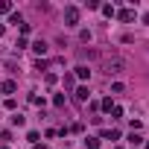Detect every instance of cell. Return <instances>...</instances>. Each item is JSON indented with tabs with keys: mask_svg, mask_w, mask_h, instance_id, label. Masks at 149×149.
I'll list each match as a JSON object with an SVG mask.
<instances>
[{
	"mask_svg": "<svg viewBox=\"0 0 149 149\" xmlns=\"http://www.w3.org/2000/svg\"><path fill=\"white\" fill-rule=\"evenodd\" d=\"M102 70L108 73V76H117V73H123V70H126V61H123L117 53H111V56H105V61H102Z\"/></svg>",
	"mask_w": 149,
	"mask_h": 149,
	"instance_id": "1",
	"label": "cell"
},
{
	"mask_svg": "<svg viewBox=\"0 0 149 149\" xmlns=\"http://www.w3.org/2000/svg\"><path fill=\"white\" fill-rule=\"evenodd\" d=\"M79 24V9L76 6H67L64 9V26H76Z\"/></svg>",
	"mask_w": 149,
	"mask_h": 149,
	"instance_id": "2",
	"label": "cell"
},
{
	"mask_svg": "<svg viewBox=\"0 0 149 149\" xmlns=\"http://www.w3.org/2000/svg\"><path fill=\"white\" fill-rule=\"evenodd\" d=\"M114 15H117L123 24H132V21H134V9H120V12H114Z\"/></svg>",
	"mask_w": 149,
	"mask_h": 149,
	"instance_id": "3",
	"label": "cell"
},
{
	"mask_svg": "<svg viewBox=\"0 0 149 149\" xmlns=\"http://www.w3.org/2000/svg\"><path fill=\"white\" fill-rule=\"evenodd\" d=\"M73 97H76V100H79V102H85V100H88V97H91V94H88V88H85V85H82V88H76V91H73Z\"/></svg>",
	"mask_w": 149,
	"mask_h": 149,
	"instance_id": "4",
	"label": "cell"
},
{
	"mask_svg": "<svg viewBox=\"0 0 149 149\" xmlns=\"http://www.w3.org/2000/svg\"><path fill=\"white\" fill-rule=\"evenodd\" d=\"M32 50H35L38 56H44V53H47V41H44V38H38V41L32 44Z\"/></svg>",
	"mask_w": 149,
	"mask_h": 149,
	"instance_id": "5",
	"label": "cell"
},
{
	"mask_svg": "<svg viewBox=\"0 0 149 149\" xmlns=\"http://www.w3.org/2000/svg\"><path fill=\"white\" fill-rule=\"evenodd\" d=\"M76 79H91V70H88L85 64H79V67H76Z\"/></svg>",
	"mask_w": 149,
	"mask_h": 149,
	"instance_id": "6",
	"label": "cell"
},
{
	"mask_svg": "<svg viewBox=\"0 0 149 149\" xmlns=\"http://www.w3.org/2000/svg\"><path fill=\"white\" fill-rule=\"evenodd\" d=\"M15 88H18L15 79H6V82H3V91H6V94H15Z\"/></svg>",
	"mask_w": 149,
	"mask_h": 149,
	"instance_id": "7",
	"label": "cell"
},
{
	"mask_svg": "<svg viewBox=\"0 0 149 149\" xmlns=\"http://www.w3.org/2000/svg\"><path fill=\"white\" fill-rule=\"evenodd\" d=\"M9 24H15V26H21V24H24V18H21L18 12H12V15H9Z\"/></svg>",
	"mask_w": 149,
	"mask_h": 149,
	"instance_id": "8",
	"label": "cell"
},
{
	"mask_svg": "<svg viewBox=\"0 0 149 149\" xmlns=\"http://www.w3.org/2000/svg\"><path fill=\"white\" fill-rule=\"evenodd\" d=\"M24 123H26L24 114H12V126H24Z\"/></svg>",
	"mask_w": 149,
	"mask_h": 149,
	"instance_id": "9",
	"label": "cell"
},
{
	"mask_svg": "<svg viewBox=\"0 0 149 149\" xmlns=\"http://www.w3.org/2000/svg\"><path fill=\"white\" fill-rule=\"evenodd\" d=\"M85 146H88V149H97V146H100V137H85Z\"/></svg>",
	"mask_w": 149,
	"mask_h": 149,
	"instance_id": "10",
	"label": "cell"
},
{
	"mask_svg": "<svg viewBox=\"0 0 149 149\" xmlns=\"http://www.w3.org/2000/svg\"><path fill=\"white\" fill-rule=\"evenodd\" d=\"M6 12H12V3L9 0H0V15H6Z\"/></svg>",
	"mask_w": 149,
	"mask_h": 149,
	"instance_id": "11",
	"label": "cell"
},
{
	"mask_svg": "<svg viewBox=\"0 0 149 149\" xmlns=\"http://www.w3.org/2000/svg\"><path fill=\"white\" fill-rule=\"evenodd\" d=\"M129 140H132V143H134V146H140V143H143V137H140V134H137V132H132V134H129Z\"/></svg>",
	"mask_w": 149,
	"mask_h": 149,
	"instance_id": "12",
	"label": "cell"
},
{
	"mask_svg": "<svg viewBox=\"0 0 149 149\" xmlns=\"http://www.w3.org/2000/svg\"><path fill=\"white\" fill-rule=\"evenodd\" d=\"M105 137H108V140H117V137H120V132H117V129H111V132H105Z\"/></svg>",
	"mask_w": 149,
	"mask_h": 149,
	"instance_id": "13",
	"label": "cell"
},
{
	"mask_svg": "<svg viewBox=\"0 0 149 149\" xmlns=\"http://www.w3.org/2000/svg\"><path fill=\"white\" fill-rule=\"evenodd\" d=\"M32 149H47V146H41V143H35V146H32Z\"/></svg>",
	"mask_w": 149,
	"mask_h": 149,
	"instance_id": "14",
	"label": "cell"
},
{
	"mask_svg": "<svg viewBox=\"0 0 149 149\" xmlns=\"http://www.w3.org/2000/svg\"><path fill=\"white\" fill-rule=\"evenodd\" d=\"M0 35H3V24H0Z\"/></svg>",
	"mask_w": 149,
	"mask_h": 149,
	"instance_id": "15",
	"label": "cell"
},
{
	"mask_svg": "<svg viewBox=\"0 0 149 149\" xmlns=\"http://www.w3.org/2000/svg\"><path fill=\"white\" fill-rule=\"evenodd\" d=\"M114 149H123V146H114Z\"/></svg>",
	"mask_w": 149,
	"mask_h": 149,
	"instance_id": "16",
	"label": "cell"
},
{
	"mask_svg": "<svg viewBox=\"0 0 149 149\" xmlns=\"http://www.w3.org/2000/svg\"><path fill=\"white\" fill-rule=\"evenodd\" d=\"M146 149H149V143H146Z\"/></svg>",
	"mask_w": 149,
	"mask_h": 149,
	"instance_id": "17",
	"label": "cell"
}]
</instances>
